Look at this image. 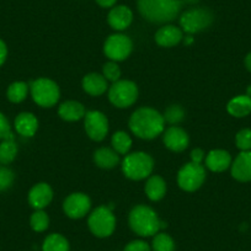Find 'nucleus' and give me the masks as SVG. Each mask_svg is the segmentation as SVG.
<instances>
[{
  "instance_id": "f257e3e1",
  "label": "nucleus",
  "mask_w": 251,
  "mask_h": 251,
  "mask_svg": "<svg viewBox=\"0 0 251 251\" xmlns=\"http://www.w3.org/2000/svg\"><path fill=\"white\" fill-rule=\"evenodd\" d=\"M128 125L134 136L147 141L160 136L165 128L163 115L151 107H141L134 111Z\"/></svg>"
},
{
  "instance_id": "f03ea898",
  "label": "nucleus",
  "mask_w": 251,
  "mask_h": 251,
  "mask_svg": "<svg viewBox=\"0 0 251 251\" xmlns=\"http://www.w3.org/2000/svg\"><path fill=\"white\" fill-rule=\"evenodd\" d=\"M141 15L153 24H166L175 20L182 8V0H138Z\"/></svg>"
},
{
  "instance_id": "7ed1b4c3",
  "label": "nucleus",
  "mask_w": 251,
  "mask_h": 251,
  "mask_svg": "<svg viewBox=\"0 0 251 251\" xmlns=\"http://www.w3.org/2000/svg\"><path fill=\"white\" fill-rule=\"evenodd\" d=\"M129 226L139 236H154L165 228L166 224L159 219L153 208L144 204L136 206L129 213Z\"/></svg>"
},
{
  "instance_id": "20e7f679",
  "label": "nucleus",
  "mask_w": 251,
  "mask_h": 251,
  "mask_svg": "<svg viewBox=\"0 0 251 251\" xmlns=\"http://www.w3.org/2000/svg\"><path fill=\"white\" fill-rule=\"evenodd\" d=\"M154 160L144 151H136L126 155L122 161V171L131 180H144L153 173Z\"/></svg>"
},
{
  "instance_id": "39448f33",
  "label": "nucleus",
  "mask_w": 251,
  "mask_h": 251,
  "mask_svg": "<svg viewBox=\"0 0 251 251\" xmlns=\"http://www.w3.org/2000/svg\"><path fill=\"white\" fill-rule=\"evenodd\" d=\"M91 233L98 238H107L116 229V217L108 206H100L91 212L88 219Z\"/></svg>"
},
{
  "instance_id": "423d86ee",
  "label": "nucleus",
  "mask_w": 251,
  "mask_h": 251,
  "mask_svg": "<svg viewBox=\"0 0 251 251\" xmlns=\"http://www.w3.org/2000/svg\"><path fill=\"white\" fill-rule=\"evenodd\" d=\"M214 16L209 9L194 8L186 10L180 16V25L182 31L188 35L201 32L212 25Z\"/></svg>"
},
{
  "instance_id": "0eeeda50",
  "label": "nucleus",
  "mask_w": 251,
  "mask_h": 251,
  "mask_svg": "<svg viewBox=\"0 0 251 251\" xmlns=\"http://www.w3.org/2000/svg\"><path fill=\"white\" fill-rule=\"evenodd\" d=\"M31 96L41 107H52L58 102L60 96L57 83L47 78H40L30 84Z\"/></svg>"
},
{
  "instance_id": "6e6552de",
  "label": "nucleus",
  "mask_w": 251,
  "mask_h": 251,
  "mask_svg": "<svg viewBox=\"0 0 251 251\" xmlns=\"http://www.w3.org/2000/svg\"><path fill=\"white\" fill-rule=\"evenodd\" d=\"M108 99L116 107H129L138 99V88L131 80L115 81L108 90Z\"/></svg>"
},
{
  "instance_id": "1a4fd4ad",
  "label": "nucleus",
  "mask_w": 251,
  "mask_h": 251,
  "mask_svg": "<svg viewBox=\"0 0 251 251\" xmlns=\"http://www.w3.org/2000/svg\"><path fill=\"white\" fill-rule=\"evenodd\" d=\"M206 180V170L202 164L187 163L177 174V183L186 192H194L203 185Z\"/></svg>"
},
{
  "instance_id": "9d476101",
  "label": "nucleus",
  "mask_w": 251,
  "mask_h": 251,
  "mask_svg": "<svg viewBox=\"0 0 251 251\" xmlns=\"http://www.w3.org/2000/svg\"><path fill=\"white\" fill-rule=\"evenodd\" d=\"M132 50H133V43L131 38L122 33L111 35L103 45V53L108 59L113 62H121L128 58Z\"/></svg>"
},
{
  "instance_id": "9b49d317",
  "label": "nucleus",
  "mask_w": 251,
  "mask_h": 251,
  "mask_svg": "<svg viewBox=\"0 0 251 251\" xmlns=\"http://www.w3.org/2000/svg\"><path fill=\"white\" fill-rule=\"evenodd\" d=\"M84 126L88 136L93 141L101 142L108 132V120L100 111H88L84 116Z\"/></svg>"
},
{
  "instance_id": "f8f14e48",
  "label": "nucleus",
  "mask_w": 251,
  "mask_h": 251,
  "mask_svg": "<svg viewBox=\"0 0 251 251\" xmlns=\"http://www.w3.org/2000/svg\"><path fill=\"white\" fill-rule=\"evenodd\" d=\"M91 208V201L88 195L75 192L69 195L63 203L64 213L72 219H80L89 213Z\"/></svg>"
},
{
  "instance_id": "ddd939ff",
  "label": "nucleus",
  "mask_w": 251,
  "mask_h": 251,
  "mask_svg": "<svg viewBox=\"0 0 251 251\" xmlns=\"http://www.w3.org/2000/svg\"><path fill=\"white\" fill-rule=\"evenodd\" d=\"M190 138L185 129L177 126H171L164 132V144L168 149L175 153L183 151L188 147Z\"/></svg>"
},
{
  "instance_id": "4468645a",
  "label": "nucleus",
  "mask_w": 251,
  "mask_h": 251,
  "mask_svg": "<svg viewBox=\"0 0 251 251\" xmlns=\"http://www.w3.org/2000/svg\"><path fill=\"white\" fill-rule=\"evenodd\" d=\"M53 190L46 182L33 186L28 192V203L35 209H43L52 202Z\"/></svg>"
},
{
  "instance_id": "2eb2a0df",
  "label": "nucleus",
  "mask_w": 251,
  "mask_h": 251,
  "mask_svg": "<svg viewBox=\"0 0 251 251\" xmlns=\"http://www.w3.org/2000/svg\"><path fill=\"white\" fill-rule=\"evenodd\" d=\"M108 25L116 31H123L133 21V13L131 9L126 5H118L111 9L107 16Z\"/></svg>"
},
{
  "instance_id": "dca6fc26",
  "label": "nucleus",
  "mask_w": 251,
  "mask_h": 251,
  "mask_svg": "<svg viewBox=\"0 0 251 251\" xmlns=\"http://www.w3.org/2000/svg\"><path fill=\"white\" fill-rule=\"evenodd\" d=\"M231 176L240 182L251 181V151H241L231 163Z\"/></svg>"
},
{
  "instance_id": "f3484780",
  "label": "nucleus",
  "mask_w": 251,
  "mask_h": 251,
  "mask_svg": "<svg viewBox=\"0 0 251 251\" xmlns=\"http://www.w3.org/2000/svg\"><path fill=\"white\" fill-rule=\"evenodd\" d=\"M183 32L174 25H165L155 33V42L161 47H174L182 41Z\"/></svg>"
},
{
  "instance_id": "a211bd4d",
  "label": "nucleus",
  "mask_w": 251,
  "mask_h": 251,
  "mask_svg": "<svg viewBox=\"0 0 251 251\" xmlns=\"http://www.w3.org/2000/svg\"><path fill=\"white\" fill-rule=\"evenodd\" d=\"M231 165L230 154L223 149L211 151L206 156V166L213 173H222Z\"/></svg>"
},
{
  "instance_id": "6ab92c4d",
  "label": "nucleus",
  "mask_w": 251,
  "mask_h": 251,
  "mask_svg": "<svg viewBox=\"0 0 251 251\" xmlns=\"http://www.w3.org/2000/svg\"><path fill=\"white\" fill-rule=\"evenodd\" d=\"M15 131L23 137H33L38 129V120L31 112H23L15 118Z\"/></svg>"
},
{
  "instance_id": "aec40b11",
  "label": "nucleus",
  "mask_w": 251,
  "mask_h": 251,
  "mask_svg": "<svg viewBox=\"0 0 251 251\" xmlns=\"http://www.w3.org/2000/svg\"><path fill=\"white\" fill-rule=\"evenodd\" d=\"M83 89L91 96H100L107 90V80L102 74L90 73L83 78Z\"/></svg>"
},
{
  "instance_id": "412c9836",
  "label": "nucleus",
  "mask_w": 251,
  "mask_h": 251,
  "mask_svg": "<svg viewBox=\"0 0 251 251\" xmlns=\"http://www.w3.org/2000/svg\"><path fill=\"white\" fill-rule=\"evenodd\" d=\"M85 113V107L83 103L78 101H66L59 106V110H58V115L60 116V118L68 122L81 120Z\"/></svg>"
},
{
  "instance_id": "4be33fe9",
  "label": "nucleus",
  "mask_w": 251,
  "mask_h": 251,
  "mask_svg": "<svg viewBox=\"0 0 251 251\" xmlns=\"http://www.w3.org/2000/svg\"><path fill=\"white\" fill-rule=\"evenodd\" d=\"M226 111L234 117H245L251 113V98L248 95H239L231 99L226 105Z\"/></svg>"
},
{
  "instance_id": "5701e85b",
  "label": "nucleus",
  "mask_w": 251,
  "mask_h": 251,
  "mask_svg": "<svg viewBox=\"0 0 251 251\" xmlns=\"http://www.w3.org/2000/svg\"><path fill=\"white\" fill-rule=\"evenodd\" d=\"M146 194L151 201H160L166 194V182L161 176L153 175L146 183Z\"/></svg>"
},
{
  "instance_id": "b1692460",
  "label": "nucleus",
  "mask_w": 251,
  "mask_h": 251,
  "mask_svg": "<svg viewBox=\"0 0 251 251\" xmlns=\"http://www.w3.org/2000/svg\"><path fill=\"white\" fill-rule=\"evenodd\" d=\"M94 161L101 169H112L118 165L120 156H118L117 151H115L113 149L103 147L94 153Z\"/></svg>"
},
{
  "instance_id": "393cba45",
  "label": "nucleus",
  "mask_w": 251,
  "mask_h": 251,
  "mask_svg": "<svg viewBox=\"0 0 251 251\" xmlns=\"http://www.w3.org/2000/svg\"><path fill=\"white\" fill-rule=\"evenodd\" d=\"M18 151L19 148L15 142V137L4 139L0 143V164L1 165H8V164L13 163L15 160L16 155H18Z\"/></svg>"
},
{
  "instance_id": "a878e982",
  "label": "nucleus",
  "mask_w": 251,
  "mask_h": 251,
  "mask_svg": "<svg viewBox=\"0 0 251 251\" xmlns=\"http://www.w3.org/2000/svg\"><path fill=\"white\" fill-rule=\"evenodd\" d=\"M69 241L62 234H50L42 244V251H69Z\"/></svg>"
},
{
  "instance_id": "bb28decb",
  "label": "nucleus",
  "mask_w": 251,
  "mask_h": 251,
  "mask_svg": "<svg viewBox=\"0 0 251 251\" xmlns=\"http://www.w3.org/2000/svg\"><path fill=\"white\" fill-rule=\"evenodd\" d=\"M28 88L30 86L26 83H24V81H15V83L10 84L8 91H6V96H8L9 101L14 103L23 102L26 99V96H27Z\"/></svg>"
},
{
  "instance_id": "cd10ccee",
  "label": "nucleus",
  "mask_w": 251,
  "mask_h": 251,
  "mask_svg": "<svg viewBox=\"0 0 251 251\" xmlns=\"http://www.w3.org/2000/svg\"><path fill=\"white\" fill-rule=\"evenodd\" d=\"M113 151L118 154H127L132 148V139L128 134L123 131L116 132L112 136Z\"/></svg>"
},
{
  "instance_id": "c85d7f7f",
  "label": "nucleus",
  "mask_w": 251,
  "mask_h": 251,
  "mask_svg": "<svg viewBox=\"0 0 251 251\" xmlns=\"http://www.w3.org/2000/svg\"><path fill=\"white\" fill-rule=\"evenodd\" d=\"M151 249L153 251H175V241L169 234L158 233L154 235Z\"/></svg>"
},
{
  "instance_id": "c756f323",
  "label": "nucleus",
  "mask_w": 251,
  "mask_h": 251,
  "mask_svg": "<svg viewBox=\"0 0 251 251\" xmlns=\"http://www.w3.org/2000/svg\"><path fill=\"white\" fill-rule=\"evenodd\" d=\"M30 226L37 233H42L50 226V217L42 209H36V212L32 213L30 218Z\"/></svg>"
},
{
  "instance_id": "7c9ffc66",
  "label": "nucleus",
  "mask_w": 251,
  "mask_h": 251,
  "mask_svg": "<svg viewBox=\"0 0 251 251\" xmlns=\"http://www.w3.org/2000/svg\"><path fill=\"white\" fill-rule=\"evenodd\" d=\"M163 117L165 122L170 125H177L185 120V110L180 105H171L166 108Z\"/></svg>"
},
{
  "instance_id": "2f4dec72",
  "label": "nucleus",
  "mask_w": 251,
  "mask_h": 251,
  "mask_svg": "<svg viewBox=\"0 0 251 251\" xmlns=\"http://www.w3.org/2000/svg\"><path fill=\"white\" fill-rule=\"evenodd\" d=\"M102 75L105 76L107 81H115L120 80L121 76V69L118 67L117 62H113V60H110V62L105 63L102 67Z\"/></svg>"
},
{
  "instance_id": "473e14b6",
  "label": "nucleus",
  "mask_w": 251,
  "mask_h": 251,
  "mask_svg": "<svg viewBox=\"0 0 251 251\" xmlns=\"http://www.w3.org/2000/svg\"><path fill=\"white\" fill-rule=\"evenodd\" d=\"M235 144L241 151H251V129L244 128L235 136Z\"/></svg>"
},
{
  "instance_id": "72a5a7b5",
  "label": "nucleus",
  "mask_w": 251,
  "mask_h": 251,
  "mask_svg": "<svg viewBox=\"0 0 251 251\" xmlns=\"http://www.w3.org/2000/svg\"><path fill=\"white\" fill-rule=\"evenodd\" d=\"M15 180L13 170L4 165H0V191H5L11 187Z\"/></svg>"
},
{
  "instance_id": "f704fd0d",
  "label": "nucleus",
  "mask_w": 251,
  "mask_h": 251,
  "mask_svg": "<svg viewBox=\"0 0 251 251\" xmlns=\"http://www.w3.org/2000/svg\"><path fill=\"white\" fill-rule=\"evenodd\" d=\"M14 137L13 132H11V126L9 120L4 113L0 112V139H8Z\"/></svg>"
},
{
  "instance_id": "c9c22d12",
  "label": "nucleus",
  "mask_w": 251,
  "mask_h": 251,
  "mask_svg": "<svg viewBox=\"0 0 251 251\" xmlns=\"http://www.w3.org/2000/svg\"><path fill=\"white\" fill-rule=\"evenodd\" d=\"M123 251H151L148 243L143 240H133L126 245Z\"/></svg>"
},
{
  "instance_id": "e433bc0d",
  "label": "nucleus",
  "mask_w": 251,
  "mask_h": 251,
  "mask_svg": "<svg viewBox=\"0 0 251 251\" xmlns=\"http://www.w3.org/2000/svg\"><path fill=\"white\" fill-rule=\"evenodd\" d=\"M204 159V151L202 149L196 148L191 151V161L196 164H202Z\"/></svg>"
},
{
  "instance_id": "4c0bfd02",
  "label": "nucleus",
  "mask_w": 251,
  "mask_h": 251,
  "mask_svg": "<svg viewBox=\"0 0 251 251\" xmlns=\"http://www.w3.org/2000/svg\"><path fill=\"white\" fill-rule=\"evenodd\" d=\"M6 58H8V47L3 40H0V67L5 63Z\"/></svg>"
},
{
  "instance_id": "58836bf2",
  "label": "nucleus",
  "mask_w": 251,
  "mask_h": 251,
  "mask_svg": "<svg viewBox=\"0 0 251 251\" xmlns=\"http://www.w3.org/2000/svg\"><path fill=\"white\" fill-rule=\"evenodd\" d=\"M117 0H96V3L102 8H112Z\"/></svg>"
},
{
  "instance_id": "ea45409f",
  "label": "nucleus",
  "mask_w": 251,
  "mask_h": 251,
  "mask_svg": "<svg viewBox=\"0 0 251 251\" xmlns=\"http://www.w3.org/2000/svg\"><path fill=\"white\" fill-rule=\"evenodd\" d=\"M245 67L249 72H251V52L245 57Z\"/></svg>"
},
{
  "instance_id": "a19ab883",
  "label": "nucleus",
  "mask_w": 251,
  "mask_h": 251,
  "mask_svg": "<svg viewBox=\"0 0 251 251\" xmlns=\"http://www.w3.org/2000/svg\"><path fill=\"white\" fill-rule=\"evenodd\" d=\"M194 41H195L194 37H192L191 35H188V36H186L185 40H183V42H185L186 46H190L191 43H194Z\"/></svg>"
},
{
  "instance_id": "79ce46f5",
  "label": "nucleus",
  "mask_w": 251,
  "mask_h": 251,
  "mask_svg": "<svg viewBox=\"0 0 251 251\" xmlns=\"http://www.w3.org/2000/svg\"><path fill=\"white\" fill-rule=\"evenodd\" d=\"M200 0H182V3H187V4H195L199 3Z\"/></svg>"
},
{
  "instance_id": "37998d69",
  "label": "nucleus",
  "mask_w": 251,
  "mask_h": 251,
  "mask_svg": "<svg viewBox=\"0 0 251 251\" xmlns=\"http://www.w3.org/2000/svg\"><path fill=\"white\" fill-rule=\"evenodd\" d=\"M246 95H248V96H250V98H251V85L249 86L248 89H246Z\"/></svg>"
}]
</instances>
